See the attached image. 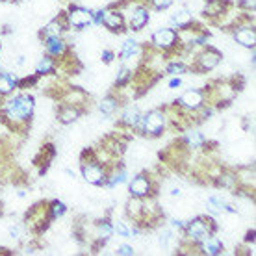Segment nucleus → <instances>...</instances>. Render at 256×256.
<instances>
[{"instance_id":"f8f14e48","label":"nucleus","mask_w":256,"mask_h":256,"mask_svg":"<svg viewBox=\"0 0 256 256\" xmlns=\"http://www.w3.org/2000/svg\"><path fill=\"white\" fill-rule=\"evenodd\" d=\"M65 19H67L69 28H74V30H84V28L93 24L91 10L82 6H70L69 12L65 13Z\"/></svg>"},{"instance_id":"2f4dec72","label":"nucleus","mask_w":256,"mask_h":256,"mask_svg":"<svg viewBox=\"0 0 256 256\" xmlns=\"http://www.w3.org/2000/svg\"><path fill=\"white\" fill-rule=\"evenodd\" d=\"M174 0H145V4H147L148 8H152V10H156V12H164V10H167V8L173 6Z\"/></svg>"},{"instance_id":"e433bc0d","label":"nucleus","mask_w":256,"mask_h":256,"mask_svg":"<svg viewBox=\"0 0 256 256\" xmlns=\"http://www.w3.org/2000/svg\"><path fill=\"white\" fill-rule=\"evenodd\" d=\"M100 58H102L104 64L110 65L112 62H114V60L117 58V56H116V52H114V50H102V56H100Z\"/></svg>"},{"instance_id":"6ab92c4d","label":"nucleus","mask_w":256,"mask_h":256,"mask_svg":"<svg viewBox=\"0 0 256 256\" xmlns=\"http://www.w3.org/2000/svg\"><path fill=\"white\" fill-rule=\"evenodd\" d=\"M208 140H206V136L202 132H198V130H186V134L182 138V145L190 150H198V148H204Z\"/></svg>"},{"instance_id":"7ed1b4c3","label":"nucleus","mask_w":256,"mask_h":256,"mask_svg":"<svg viewBox=\"0 0 256 256\" xmlns=\"http://www.w3.org/2000/svg\"><path fill=\"white\" fill-rule=\"evenodd\" d=\"M167 126H169V116H167L166 108H154L148 110L147 114H141L140 122L136 124L134 130H138L143 136L158 138L166 132Z\"/></svg>"},{"instance_id":"37998d69","label":"nucleus","mask_w":256,"mask_h":256,"mask_svg":"<svg viewBox=\"0 0 256 256\" xmlns=\"http://www.w3.org/2000/svg\"><path fill=\"white\" fill-rule=\"evenodd\" d=\"M17 64H19V65H24V56H19V60H17Z\"/></svg>"},{"instance_id":"9b49d317","label":"nucleus","mask_w":256,"mask_h":256,"mask_svg":"<svg viewBox=\"0 0 256 256\" xmlns=\"http://www.w3.org/2000/svg\"><path fill=\"white\" fill-rule=\"evenodd\" d=\"M234 6L230 0H206L204 8H202V15L212 22L219 24L221 20L230 13V8Z\"/></svg>"},{"instance_id":"5701e85b","label":"nucleus","mask_w":256,"mask_h":256,"mask_svg":"<svg viewBox=\"0 0 256 256\" xmlns=\"http://www.w3.org/2000/svg\"><path fill=\"white\" fill-rule=\"evenodd\" d=\"M169 22H171V28H174V30H186L188 26L193 24V13L190 10H186V8H182V10H178V12H174L171 15Z\"/></svg>"},{"instance_id":"bb28decb","label":"nucleus","mask_w":256,"mask_h":256,"mask_svg":"<svg viewBox=\"0 0 256 256\" xmlns=\"http://www.w3.org/2000/svg\"><path fill=\"white\" fill-rule=\"evenodd\" d=\"M58 72V67H56V60L45 54L43 58L38 62V67H36V74L39 76H52V74H56Z\"/></svg>"},{"instance_id":"f03ea898","label":"nucleus","mask_w":256,"mask_h":256,"mask_svg":"<svg viewBox=\"0 0 256 256\" xmlns=\"http://www.w3.org/2000/svg\"><path fill=\"white\" fill-rule=\"evenodd\" d=\"M80 171H82V176L88 184H91V186H104L106 178H108L110 169L96 158L93 148H90V150H84L82 152Z\"/></svg>"},{"instance_id":"393cba45","label":"nucleus","mask_w":256,"mask_h":256,"mask_svg":"<svg viewBox=\"0 0 256 256\" xmlns=\"http://www.w3.org/2000/svg\"><path fill=\"white\" fill-rule=\"evenodd\" d=\"M121 108V98L117 95H114V93H110V95H106L98 102V110H100V114H104V116H114V114H117V110Z\"/></svg>"},{"instance_id":"4468645a","label":"nucleus","mask_w":256,"mask_h":256,"mask_svg":"<svg viewBox=\"0 0 256 256\" xmlns=\"http://www.w3.org/2000/svg\"><path fill=\"white\" fill-rule=\"evenodd\" d=\"M102 24L108 28L110 32H114V34H121V32H124V30H128L126 19H124V15L121 13V10H117V8L104 10Z\"/></svg>"},{"instance_id":"cd10ccee","label":"nucleus","mask_w":256,"mask_h":256,"mask_svg":"<svg viewBox=\"0 0 256 256\" xmlns=\"http://www.w3.org/2000/svg\"><path fill=\"white\" fill-rule=\"evenodd\" d=\"M208 210L212 214H234L236 208H232L228 202H224L223 198L218 197V195H214V197L208 198Z\"/></svg>"},{"instance_id":"c85d7f7f","label":"nucleus","mask_w":256,"mask_h":256,"mask_svg":"<svg viewBox=\"0 0 256 256\" xmlns=\"http://www.w3.org/2000/svg\"><path fill=\"white\" fill-rule=\"evenodd\" d=\"M190 67L184 60H173V62H169L166 65V72L167 74H171V76H182V74H186Z\"/></svg>"},{"instance_id":"dca6fc26","label":"nucleus","mask_w":256,"mask_h":256,"mask_svg":"<svg viewBox=\"0 0 256 256\" xmlns=\"http://www.w3.org/2000/svg\"><path fill=\"white\" fill-rule=\"evenodd\" d=\"M43 43H45L46 54L52 56L54 60L64 58L65 54L70 50L69 45H67V41H65L64 38H48V39H43Z\"/></svg>"},{"instance_id":"c9c22d12","label":"nucleus","mask_w":256,"mask_h":256,"mask_svg":"<svg viewBox=\"0 0 256 256\" xmlns=\"http://www.w3.org/2000/svg\"><path fill=\"white\" fill-rule=\"evenodd\" d=\"M117 254H119V256H132V254H134V249H132L130 245H119Z\"/></svg>"},{"instance_id":"4be33fe9","label":"nucleus","mask_w":256,"mask_h":256,"mask_svg":"<svg viewBox=\"0 0 256 256\" xmlns=\"http://www.w3.org/2000/svg\"><path fill=\"white\" fill-rule=\"evenodd\" d=\"M84 114L82 108H78V106H72V104H65L62 102V106H60L58 110V121L62 122V124H70V122H74L78 119V117Z\"/></svg>"},{"instance_id":"412c9836","label":"nucleus","mask_w":256,"mask_h":256,"mask_svg":"<svg viewBox=\"0 0 256 256\" xmlns=\"http://www.w3.org/2000/svg\"><path fill=\"white\" fill-rule=\"evenodd\" d=\"M54 158H56V148H54V145L52 143L43 145V148L39 150V156L36 158V166L39 167V173L41 174L46 173V169H48V166L52 164Z\"/></svg>"},{"instance_id":"473e14b6","label":"nucleus","mask_w":256,"mask_h":256,"mask_svg":"<svg viewBox=\"0 0 256 256\" xmlns=\"http://www.w3.org/2000/svg\"><path fill=\"white\" fill-rule=\"evenodd\" d=\"M26 234H28V228H26L24 223H17L10 228V236H12L13 240H20V238L26 236Z\"/></svg>"},{"instance_id":"6e6552de","label":"nucleus","mask_w":256,"mask_h":256,"mask_svg":"<svg viewBox=\"0 0 256 256\" xmlns=\"http://www.w3.org/2000/svg\"><path fill=\"white\" fill-rule=\"evenodd\" d=\"M204 104H206L204 90H195V88H192V90L184 91V93L173 102V106H176L180 112H184L188 116H193V114H197Z\"/></svg>"},{"instance_id":"f704fd0d","label":"nucleus","mask_w":256,"mask_h":256,"mask_svg":"<svg viewBox=\"0 0 256 256\" xmlns=\"http://www.w3.org/2000/svg\"><path fill=\"white\" fill-rule=\"evenodd\" d=\"M171 240H173V232L164 230V232H162V236H160V245H162V247H169Z\"/></svg>"},{"instance_id":"7c9ffc66","label":"nucleus","mask_w":256,"mask_h":256,"mask_svg":"<svg viewBox=\"0 0 256 256\" xmlns=\"http://www.w3.org/2000/svg\"><path fill=\"white\" fill-rule=\"evenodd\" d=\"M114 232H117V236L132 238V226L126 221H121V219H117L116 223H114Z\"/></svg>"},{"instance_id":"4c0bfd02","label":"nucleus","mask_w":256,"mask_h":256,"mask_svg":"<svg viewBox=\"0 0 256 256\" xmlns=\"http://www.w3.org/2000/svg\"><path fill=\"white\" fill-rule=\"evenodd\" d=\"M182 86V78L180 76H174L169 80V90H176V88H180Z\"/></svg>"},{"instance_id":"a878e982","label":"nucleus","mask_w":256,"mask_h":256,"mask_svg":"<svg viewBox=\"0 0 256 256\" xmlns=\"http://www.w3.org/2000/svg\"><path fill=\"white\" fill-rule=\"evenodd\" d=\"M17 82H19V78L15 74L0 70V96L12 95L13 91L17 90Z\"/></svg>"},{"instance_id":"c756f323","label":"nucleus","mask_w":256,"mask_h":256,"mask_svg":"<svg viewBox=\"0 0 256 256\" xmlns=\"http://www.w3.org/2000/svg\"><path fill=\"white\" fill-rule=\"evenodd\" d=\"M65 214H67V204L64 200H50L48 202V218H50V221L64 218Z\"/></svg>"},{"instance_id":"79ce46f5","label":"nucleus","mask_w":256,"mask_h":256,"mask_svg":"<svg viewBox=\"0 0 256 256\" xmlns=\"http://www.w3.org/2000/svg\"><path fill=\"white\" fill-rule=\"evenodd\" d=\"M65 173L69 174L70 178H74V171H72V169H65Z\"/></svg>"},{"instance_id":"a18cd8bd","label":"nucleus","mask_w":256,"mask_h":256,"mask_svg":"<svg viewBox=\"0 0 256 256\" xmlns=\"http://www.w3.org/2000/svg\"><path fill=\"white\" fill-rule=\"evenodd\" d=\"M0 52H2V43H0Z\"/></svg>"},{"instance_id":"a19ab883","label":"nucleus","mask_w":256,"mask_h":256,"mask_svg":"<svg viewBox=\"0 0 256 256\" xmlns=\"http://www.w3.org/2000/svg\"><path fill=\"white\" fill-rule=\"evenodd\" d=\"M171 195H173V197H180V195H182V193H180V190H178V188H173V190H171Z\"/></svg>"},{"instance_id":"b1692460","label":"nucleus","mask_w":256,"mask_h":256,"mask_svg":"<svg viewBox=\"0 0 256 256\" xmlns=\"http://www.w3.org/2000/svg\"><path fill=\"white\" fill-rule=\"evenodd\" d=\"M140 117H141V112L140 108L136 106V104H128L126 108L122 110V114H121V124L122 126H126V128H132L134 130L136 124L140 122Z\"/></svg>"},{"instance_id":"58836bf2","label":"nucleus","mask_w":256,"mask_h":256,"mask_svg":"<svg viewBox=\"0 0 256 256\" xmlns=\"http://www.w3.org/2000/svg\"><path fill=\"white\" fill-rule=\"evenodd\" d=\"M184 221H182V219H171V226H173V228H176V230H184Z\"/></svg>"},{"instance_id":"ddd939ff","label":"nucleus","mask_w":256,"mask_h":256,"mask_svg":"<svg viewBox=\"0 0 256 256\" xmlns=\"http://www.w3.org/2000/svg\"><path fill=\"white\" fill-rule=\"evenodd\" d=\"M150 20V8L147 4H136L132 8V13H130V20H128V30H134V32H140L145 26L148 24Z\"/></svg>"},{"instance_id":"0eeeda50","label":"nucleus","mask_w":256,"mask_h":256,"mask_svg":"<svg viewBox=\"0 0 256 256\" xmlns=\"http://www.w3.org/2000/svg\"><path fill=\"white\" fill-rule=\"evenodd\" d=\"M150 46H152V50H158L162 54L173 52L176 46H182L178 30H174V28H160V30H156L152 34V38H150Z\"/></svg>"},{"instance_id":"9d476101","label":"nucleus","mask_w":256,"mask_h":256,"mask_svg":"<svg viewBox=\"0 0 256 256\" xmlns=\"http://www.w3.org/2000/svg\"><path fill=\"white\" fill-rule=\"evenodd\" d=\"M154 192H156L154 178L148 173L136 174L134 178L130 180V184H128V193H130V197L148 198V197H154Z\"/></svg>"},{"instance_id":"f3484780","label":"nucleus","mask_w":256,"mask_h":256,"mask_svg":"<svg viewBox=\"0 0 256 256\" xmlns=\"http://www.w3.org/2000/svg\"><path fill=\"white\" fill-rule=\"evenodd\" d=\"M195 249H198L200 252H202V254L218 256V254H223L224 245H223V242H221V240H219L218 236L210 234V236L204 238L202 242H198V244L195 245Z\"/></svg>"},{"instance_id":"423d86ee","label":"nucleus","mask_w":256,"mask_h":256,"mask_svg":"<svg viewBox=\"0 0 256 256\" xmlns=\"http://www.w3.org/2000/svg\"><path fill=\"white\" fill-rule=\"evenodd\" d=\"M50 223L52 221H50V218H48V202H38V204H34L30 210L26 212L24 224L32 234L45 232L46 226Z\"/></svg>"},{"instance_id":"49530a36","label":"nucleus","mask_w":256,"mask_h":256,"mask_svg":"<svg viewBox=\"0 0 256 256\" xmlns=\"http://www.w3.org/2000/svg\"><path fill=\"white\" fill-rule=\"evenodd\" d=\"M0 2H4V0H0Z\"/></svg>"},{"instance_id":"ea45409f","label":"nucleus","mask_w":256,"mask_h":256,"mask_svg":"<svg viewBox=\"0 0 256 256\" xmlns=\"http://www.w3.org/2000/svg\"><path fill=\"white\" fill-rule=\"evenodd\" d=\"M245 244H254V230H249L247 232V236H245Z\"/></svg>"},{"instance_id":"aec40b11","label":"nucleus","mask_w":256,"mask_h":256,"mask_svg":"<svg viewBox=\"0 0 256 256\" xmlns=\"http://www.w3.org/2000/svg\"><path fill=\"white\" fill-rule=\"evenodd\" d=\"M114 234V223L110 221V219H100V221H96L95 224V240H96V245L93 249H98L100 245H104L108 242L110 238Z\"/></svg>"},{"instance_id":"f257e3e1","label":"nucleus","mask_w":256,"mask_h":256,"mask_svg":"<svg viewBox=\"0 0 256 256\" xmlns=\"http://www.w3.org/2000/svg\"><path fill=\"white\" fill-rule=\"evenodd\" d=\"M36 112V98L30 93L20 91L17 95H8L0 106V117L12 132H26Z\"/></svg>"},{"instance_id":"1a4fd4ad","label":"nucleus","mask_w":256,"mask_h":256,"mask_svg":"<svg viewBox=\"0 0 256 256\" xmlns=\"http://www.w3.org/2000/svg\"><path fill=\"white\" fill-rule=\"evenodd\" d=\"M223 60V54L214 48V46H200V52H198L195 60H193V70L197 72H208V70H214L221 64Z\"/></svg>"},{"instance_id":"a211bd4d","label":"nucleus","mask_w":256,"mask_h":256,"mask_svg":"<svg viewBox=\"0 0 256 256\" xmlns=\"http://www.w3.org/2000/svg\"><path fill=\"white\" fill-rule=\"evenodd\" d=\"M140 56H143V46L136 41V39H126L121 46V52H119V60L122 64L126 62H132V60H138Z\"/></svg>"},{"instance_id":"c03bdc74","label":"nucleus","mask_w":256,"mask_h":256,"mask_svg":"<svg viewBox=\"0 0 256 256\" xmlns=\"http://www.w3.org/2000/svg\"><path fill=\"white\" fill-rule=\"evenodd\" d=\"M0 216H2V204H0Z\"/></svg>"},{"instance_id":"72a5a7b5","label":"nucleus","mask_w":256,"mask_h":256,"mask_svg":"<svg viewBox=\"0 0 256 256\" xmlns=\"http://www.w3.org/2000/svg\"><path fill=\"white\" fill-rule=\"evenodd\" d=\"M240 10L245 13H254V8H256V0H240Z\"/></svg>"},{"instance_id":"39448f33","label":"nucleus","mask_w":256,"mask_h":256,"mask_svg":"<svg viewBox=\"0 0 256 256\" xmlns=\"http://www.w3.org/2000/svg\"><path fill=\"white\" fill-rule=\"evenodd\" d=\"M249 15H252V13H245L244 17H240V20H236L232 24V38H234L238 45L252 50L256 45V30L254 20H250Z\"/></svg>"},{"instance_id":"2eb2a0df","label":"nucleus","mask_w":256,"mask_h":256,"mask_svg":"<svg viewBox=\"0 0 256 256\" xmlns=\"http://www.w3.org/2000/svg\"><path fill=\"white\" fill-rule=\"evenodd\" d=\"M69 30V24H67V19H65V13H62L60 17L52 19L45 28H41L39 32V38L41 39H48V38H64L65 32Z\"/></svg>"},{"instance_id":"20e7f679","label":"nucleus","mask_w":256,"mask_h":256,"mask_svg":"<svg viewBox=\"0 0 256 256\" xmlns=\"http://www.w3.org/2000/svg\"><path fill=\"white\" fill-rule=\"evenodd\" d=\"M218 223L216 219L210 218V216H198V218L190 219L186 224H184V238L192 244V247L202 242L204 238H208L210 234H216L218 232Z\"/></svg>"}]
</instances>
